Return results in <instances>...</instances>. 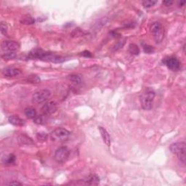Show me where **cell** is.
<instances>
[{"mask_svg": "<svg viewBox=\"0 0 186 186\" xmlns=\"http://www.w3.org/2000/svg\"><path fill=\"white\" fill-rule=\"evenodd\" d=\"M28 58L30 59L41 60V61H50L52 63H62L65 61V58L62 56L55 55L50 52L44 51L42 49H34L29 52Z\"/></svg>", "mask_w": 186, "mask_h": 186, "instance_id": "cell-1", "label": "cell"}, {"mask_svg": "<svg viewBox=\"0 0 186 186\" xmlns=\"http://www.w3.org/2000/svg\"><path fill=\"white\" fill-rule=\"evenodd\" d=\"M155 92L151 88H145L140 96L141 106L144 110H151L153 108L155 98Z\"/></svg>", "mask_w": 186, "mask_h": 186, "instance_id": "cell-2", "label": "cell"}, {"mask_svg": "<svg viewBox=\"0 0 186 186\" xmlns=\"http://www.w3.org/2000/svg\"><path fill=\"white\" fill-rule=\"evenodd\" d=\"M169 150L172 154L176 155L180 162L185 164L186 162V144L184 142L174 143L169 146Z\"/></svg>", "mask_w": 186, "mask_h": 186, "instance_id": "cell-3", "label": "cell"}, {"mask_svg": "<svg viewBox=\"0 0 186 186\" xmlns=\"http://www.w3.org/2000/svg\"><path fill=\"white\" fill-rule=\"evenodd\" d=\"M151 32L155 42L159 44L162 42L164 37V30L159 22H154L151 26Z\"/></svg>", "mask_w": 186, "mask_h": 186, "instance_id": "cell-4", "label": "cell"}, {"mask_svg": "<svg viewBox=\"0 0 186 186\" xmlns=\"http://www.w3.org/2000/svg\"><path fill=\"white\" fill-rule=\"evenodd\" d=\"M50 95H51V92L50 90H46V89L39 90L33 94L32 102L35 104L44 103L49 100Z\"/></svg>", "mask_w": 186, "mask_h": 186, "instance_id": "cell-5", "label": "cell"}, {"mask_svg": "<svg viewBox=\"0 0 186 186\" xmlns=\"http://www.w3.org/2000/svg\"><path fill=\"white\" fill-rule=\"evenodd\" d=\"M70 135H71V133H70V132L68 131L67 129L62 127H59L54 129V130L50 133V138L53 141L62 142V141L66 140L69 137Z\"/></svg>", "mask_w": 186, "mask_h": 186, "instance_id": "cell-6", "label": "cell"}, {"mask_svg": "<svg viewBox=\"0 0 186 186\" xmlns=\"http://www.w3.org/2000/svg\"><path fill=\"white\" fill-rule=\"evenodd\" d=\"M70 151L66 147H61L58 148L55 153V159L58 163H64L69 159Z\"/></svg>", "mask_w": 186, "mask_h": 186, "instance_id": "cell-7", "label": "cell"}, {"mask_svg": "<svg viewBox=\"0 0 186 186\" xmlns=\"http://www.w3.org/2000/svg\"><path fill=\"white\" fill-rule=\"evenodd\" d=\"M2 49L5 52H15L20 49V44L15 41L5 40L2 43Z\"/></svg>", "mask_w": 186, "mask_h": 186, "instance_id": "cell-8", "label": "cell"}, {"mask_svg": "<svg viewBox=\"0 0 186 186\" xmlns=\"http://www.w3.org/2000/svg\"><path fill=\"white\" fill-rule=\"evenodd\" d=\"M164 63L169 69L172 71H178L180 69V62L177 58L169 57L166 58Z\"/></svg>", "mask_w": 186, "mask_h": 186, "instance_id": "cell-9", "label": "cell"}, {"mask_svg": "<svg viewBox=\"0 0 186 186\" xmlns=\"http://www.w3.org/2000/svg\"><path fill=\"white\" fill-rule=\"evenodd\" d=\"M58 109L57 103L55 101H50L46 102L43 105L42 108V110L43 114H45L46 116H50L55 113Z\"/></svg>", "mask_w": 186, "mask_h": 186, "instance_id": "cell-10", "label": "cell"}, {"mask_svg": "<svg viewBox=\"0 0 186 186\" xmlns=\"http://www.w3.org/2000/svg\"><path fill=\"white\" fill-rule=\"evenodd\" d=\"M2 74L6 77H15L21 74V71L15 68L7 67L2 70Z\"/></svg>", "mask_w": 186, "mask_h": 186, "instance_id": "cell-11", "label": "cell"}, {"mask_svg": "<svg viewBox=\"0 0 186 186\" xmlns=\"http://www.w3.org/2000/svg\"><path fill=\"white\" fill-rule=\"evenodd\" d=\"M99 131H100V135H101L102 140H103V142L106 143L108 146H110L111 144V140H110V137L109 133L108 132V131L102 127H98Z\"/></svg>", "mask_w": 186, "mask_h": 186, "instance_id": "cell-12", "label": "cell"}, {"mask_svg": "<svg viewBox=\"0 0 186 186\" xmlns=\"http://www.w3.org/2000/svg\"><path fill=\"white\" fill-rule=\"evenodd\" d=\"M8 121L11 125L17 126V127H22V126L25 125V124H26L25 120L22 119L17 116H10L8 118Z\"/></svg>", "mask_w": 186, "mask_h": 186, "instance_id": "cell-13", "label": "cell"}, {"mask_svg": "<svg viewBox=\"0 0 186 186\" xmlns=\"http://www.w3.org/2000/svg\"><path fill=\"white\" fill-rule=\"evenodd\" d=\"M48 121V116L45 114H42V115L36 116L34 119V122L36 125H43L47 123Z\"/></svg>", "mask_w": 186, "mask_h": 186, "instance_id": "cell-14", "label": "cell"}, {"mask_svg": "<svg viewBox=\"0 0 186 186\" xmlns=\"http://www.w3.org/2000/svg\"><path fill=\"white\" fill-rule=\"evenodd\" d=\"M99 183H100V178L98 176L95 174H92L87 178L85 183L87 185H98Z\"/></svg>", "mask_w": 186, "mask_h": 186, "instance_id": "cell-15", "label": "cell"}, {"mask_svg": "<svg viewBox=\"0 0 186 186\" xmlns=\"http://www.w3.org/2000/svg\"><path fill=\"white\" fill-rule=\"evenodd\" d=\"M69 80L75 85H80L82 83V77L78 74H71L69 76Z\"/></svg>", "mask_w": 186, "mask_h": 186, "instance_id": "cell-16", "label": "cell"}, {"mask_svg": "<svg viewBox=\"0 0 186 186\" xmlns=\"http://www.w3.org/2000/svg\"><path fill=\"white\" fill-rule=\"evenodd\" d=\"M2 162L5 164H7V165L14 164L15 162V156L14 154L5 155L2 158Z\"/></svg>", "mask_w": 186, "mask_h": 186, "instance_id": "cell-17", "label": "cell"}, {"mask_svg": "<svg viewBox=\"0 0 186 186\" xmlns=\"http://www.w3.org/2000/svg\"><path fill=\"white\" fill-rule=\"evenodd\" d=\"M24 113L29 119H34L36 116V109L32 107H27L25 108Z\"/></svg>", "mask_w": 186, "mask_h": 186, "instance_id": "cell-18", "label": "cell"}, {"mask_svg": "<svg viewBox=\"0 0 186 186\" xmlns=\"http://www.w3.org/2000/svg\"><path fill=\"white\" fill-rule=\"evenodd\" d=\"M20 23H22V24L32 25L35 23V20L30 15H25L21 17Z\"/></svg>", "mask_w": 186, "mask_h": 186, "instance_id": "cell-19", "label": "cell"}, {"mask_svg": "<svg viewBox=\"0 0 186 186\" xmlns=\"http://www.w3.org/2000/svg\"><path fill=\"white\" fill-rule=\"evenodd\" d=\"M128 51H129L132 55H137L140 54V49L138 46L137 44L132 43L129 45V48H128Z\"/></svg>", "mask_w": 186, "mask_h": 186, "instance_id": "cell-20", "label": "cell"}, {"mask_svg": "<svg viewBox=\"0 0 186 186\" xmlns=\"http://www.w3.org/2000/svg\"><path fill=\"white\" fill-rule=\"evenodd\" d=\"M15 57H16V54H15V52H5L2 55V58L4 60H12L14 59Z\"/></svg>", "mask_w": 186, "mask_h": 186, "instance_id": "cell-21", "label": "cell"}, {"mask_svg": "<svg viewBox=\"0 0 186 186\" xmlns=\"http://www.w3.org/2000/svg\"><path fill=\"white\" fill-rule=\"evenodd\" d=\"M156 3L157 1H155V0H146V1L143 2V5L145 8H149V7L154 6Z\"/></svg>", "mask_w": 186, "mask_h": 186, "instance_id": "cell-22", "label": "cell"}, {"mask_svg": "<svg viewBox=\"0 0 186 186\" xmlns=\"http://www.w3.org/2000/svg\"><path fill=\"white\" fill-rule=\"evenodd\" d=\"M18 140L21 142V143H23V144H30V143H32V139H30L29 137H28L26 135H22V136H20L18 138Z\"/></svg>", "mask_w": 186, "mask_h": 186, "instance_id": "cell-23", "label": "cell"}, {"mask_svg": "<svg viewBox=\"0 0 186 186\" xmlns=\"http://www.w3.org/2000/svg\"><path fill=\"white\" fill-rule=\"evenodd\" d=\"M125 40H119L115 44V45H113V50H114V51L119 50L120 48L123 47V46L125 45Z\"/></svg>", "mask_w": 186, "mask_h": 186, "instance_id": "cell-24", "label": "cell"}, {"mask_svg": "<svg viewBox=\"0 0 186 186\" xmlns=\"http://www.w3.org/2000/svg\"><path fill=\"white\" fill-rule=\"evenodd\" d=\"M83 34H84V32L81 29L76 28L71 33V36H73V37H78V36H82Z\"/></svg>", "mask_w": 186, "mask_h": 186, "instance_id": "cell-25", "label": "cell"}, {"mask_svg": "<svg viewBox=\"0 0 186 186\" xmlns=\"http://www.w3.org/2000/svg\"><path fill=\"white\" fill-rule=\"evenodd\" d=\"M28 79L29 82L34 83V84H38V83L40 82V79L36 75L29 76Z\"/></svg>", "mask_w": 186, "mask_h": 186, "instance_id": "cell-26", "label": "cell"}, {"mask_svg": "<svg viewBox=\"0 0 186 186\" xmlns=\"http://www.w3.org/2000/svg\"><path fill=\"white\" fill-rule=\"evenodd\" d=\"M36 137L39 141H46L47 140V135L45 132H38Z\"/></svg>", "mask_w": 186, "mask_h": 186, "instance_id": "cell-27", "label": "cell"}, {"mask_svg": "<svg viewBox=\"0 0 186 186\" xmlns=\"http://www.w3.org/2000/svg\"><path fill=\"white\" fill-rule=\"evenodd\" d=\"M0 28H1L2 34H3L4 36H6L7 34V26L6 25V23L2 22L1 25H0Z\"/></svg>", "mask_w": 186, "mask_h": 186, "instance_id": "cell-28", "label": "cell"}, {"mask_svg": "<svg viewBox=\"0 0 186 186\" xmlns=\"http://www.w3.org/2000/svg\"><path fill=\"white\" fill-rule=\"evenodd\" d=\"M143 50H144V52H146V53H153V52H154V48L152 46L150 45H147V44H145L143 46Z\"/></svg>", "mask_w": 186, "mask_h": 186, "instance_id": "cell-29", "label": "cell"}, {"mask_svg": "<svg viewBox=\"0 0 186 186\" xmlns=\"http://www.w3.org/2000/svg\"><path fill=\"white\" fill-rule=\"evenodd\" d=\"M5 185H21L22 184L17 181H13V182H10V183H6Z\"/></svg>", "mask_w": 186, "mask_h": 186, "instance_id": "cell-30", "label": "cell"}, {"mask_svg": "<svg viewBox=\"0 0 186 186\" xmlns=\"http://www.w3.org/2000/svg\"><path fill=\"white\" fill-rule=\"evenodd\" d=\"M81 55H82V56H84V57H87V58L92 57V54H91L90 52H89V51H84V52H83L81 54Z\"/></svg>", "mask_w": 186, "mask_h": 186, "instance_id": "cell-31", "label": "cell"}, {"mask_svg": "<svg viewBox=\"0 0 186 186\" xmlns=\"http://www.w3.org/2000/svg\"><path fill=\"white\" fill-rule=\"evenodd\" d=\"M163 4L166 6H171L173 4V1H172V0H165V1L163 2Z\"/></svg>", "mask_w": 186, "mask_h": 186, "instance_id": "cell-32", "label": "cell"}, {"mask_svg": "<svg viewBox=\"0 0 186 186\" xmlns=\"http://www.w3.org/2000/svg\"><path fill=\"white\" fill-rule=\"evenodd\" d=\"M185 3H186L185 1H181L180 2H179V6L180 7H183V6L185 5Z\"/></svg>", "mask_w": 186, "mask_h": 186, "instance_id": "cell-33", "label": "cell"}]
</instances>
